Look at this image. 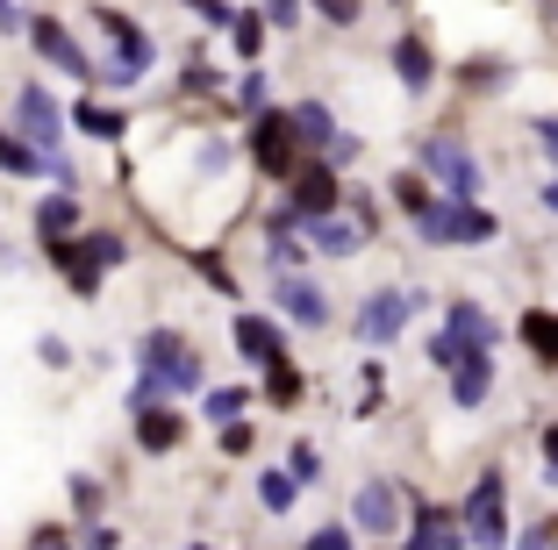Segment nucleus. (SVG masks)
<instances>
[{"label":"nucleus","instance_id":"39","mask_svg":"<svg viewBox=\"0 0 558 550\" xmlns=\"http://www.w3.org/2000/svg\"><path fill=\"white\" fill-rule=\"evenodd\" d=\"M537 144H544V158L558 164V122H537Z\"/></svg>","mask_w":558,"mask_h":550},{"label":"nucleus","instance_id":"40","mask_svg":"<svg viewBox=\"0 0 558 550\" xmlns=\"http://www.w3.org/2000/svg\"><path fill=\"white\" fill-rule=\"evenodd\" d=\"M186 8H201L208 22H230V8H222V0H186Z\"/></svg>","mask_w":558,"mask_h":550},{"label":"nucleus","instance_id":"34","mask_svg":"<svg viewBox=\"0 0 558 550\" xmlns=\"http://www.w3.org/2000/svg\"><path fill=\"white\" fill-rule=\"evenodd\" d=\"M265 22H272V29H294V22H301V0H265Z\"/></svg>","mask_w":558,"mask_h":550},{"label":"nucleus","instance_id":"22","mask_svg":"<svg viewBox=\"0 0 558 550\" xmlns=\"http://www.w3.org/2000/svg\"><path fill=\"white\" fill-rule=\"evenodd\" d=\"M80 130H86V136H108V144H116V136H122V114H116V108H94V100H80Z\"/></svg>","mask_w":558,"mask_h":550},{"label":"nucleus","instance_id":"21","mask_svg":"<svg viewBox=\"0 0 558 550\" xmlns=\"http://www.w3.org/2000/svg\"><path fill=\"white\" fill-rule=\"evenodd\" d=\"M415 529H423V543H429V550H465V529H459V515H437V508H429V515L415 522Z\"/></svg>","mask_w":558,"mask_h":550},{"label":"nucleus","instance_id":"43","mask_svg":"<svg viewBox=\"0 0 558 550\" xmlns=\"http://www.w3.org/2000/svg\"><path fill=\"white\" fill-rule=\"evenodd\" d=\"M0 29H22V15H15V0H0Z\"/></svg>","mask_w":558,"mask_h":550},{"label":"nucleus","instance_id":"41","mask_svg":"<svg viewBox=\"0 0 558 550\" xmlns=\"http://www.w3.org/2000/svg\"><path fill=\"white\" fill-rule=\"evenodd\" d=\"M515 550H551V536H544V529H530V536H515Z\"/></svg>","mask_w":558,"mask_h":550},{"label":"nucleus","instance_id":"6","mask_svg":"<svg viewBox=\"0 0 558 550\" xmlns=\"http://www.w3.org/2000/svg\"><path fill=\"white\" fill-rule=\"evenodd\" d=\"M100 29L116 36V65H108V86H136V80L150 72V58H158V44H150V36L136 29L130 15H116V8L100 15Z\"/></svg>","mask_w":558,"mask_h":550},{"label":"nucleus","instance_id":"24","mask_svg":"<svg viewBox=\"0 0 558 550\" xmlns=\"http://www.w3.org/2000/svg\"><path fill=\"white\" fill-rule=\"evenodd\" d=\"M258 493H265V508H272V515H287V508H294V493H301V486L287 479V472H265V479H258Z\"/></svg>","mask_w":558,"mask_h":550},{"label":"nucleus","instance_id":"3","mask_svg":"<svg viewBox=\"0 0 558 550\" xmlns=\"http://www.w3.org/2000/svg\"><path fill=\"white\" fill-rule=\"evenodd\" d=\"M15 122H22V144H29L58 179H72V164L58 158V144H65V114H58V100H50L44 86H22L15 94Z\"/></svg>","mask_w":558,"mask_h":550},{"label":"nucleus","instance_id":"8","mask_svg":"<svg viewBox=\"0 0 558 550\" xmlns=\"http://www.w3.org/2000/svg\"><path fill=\"white\" fill-rule=\"evenodd\" d=\"M351 522H359L365 536H395L401 529V493L395 486H359V501H351Z\"/></svg>","mask_w":558,"mask_h":550},{"label":"nucleus","instance_id":"23","mask_svg":"<svg viewBox=\"0 0 558 550\" xmlns=\"http://www.w3.org/2000/svg\"><path fill=\"white\" fill-rule=\"evenodd\" d=\"M523 337H530V351L558 357V315H523Z\"/></svg>","mask_w":558,"mask_h":550},{"label":"nucleus","instance_id":"9","mask_svg":"<svg viewBox=\"0 0 558 550\" xmlns=\"http://www.w3.org/2000/svg\"><path fill=\"white\" fill-rule=\"evenodd\" d=\"M251 158L265 172H294V130H287V114H258V130H251Z\"/></svg>","mask_w":558,"mask_h":550},{"label":"nucleus","instance_id":"12","mask_svg":"<svg viewBox=\"0 0 558 550\" xmlns=\"http://www.w3.org/2000/svg\"><path fill=\"white\" fill-rule=\"evenodd\" d=\"M487 393H494V351L459 357V365H451V401H459V407H480Z\"/></svg>","mask_w":558,"mask_h":550},{"label":"nucleus","instance_id":"5","mask_svg":"<svg viewBox=\"0 0 558 550\" xmlns=\"http://www.w3.org/2000/svg\"><path fill=\"white\" fill-rule=\"evenodd\" d=\"M423 172L437 179L451 200H473L480 194V164H473V150H465L459 136H429V144H423Z\"/></svg>","mask_w":558,"mask_h":550},{"label":"nucleus","instance_id":"28","mask_svg":"<svg viewBox=\"0 0 558 550\" xmlns=\"http://www.w3.org/2000/svg\"><path fill=\"white\" fill-rule=\"evenodd\" d=\"M230 29H236V50H244V58H258V44H265V22H258V15H230Z\"/></svg>","mask_w":558,"mask_h":550},{"label":"nucleus","instance_id":"31","mask_svg":"<svg viewBox=\"0 0 558 550\" xmlns=\"http://www.w3.org/2000/svg\"><path fill=\"white\" fill-rule=\"evenodd\" d=\"M72 508H80V515H100V479H72Z\"/></svg>","mask_w":558,"mask_h":550},{"label":"nucleus","instance_id":"42","mask_svg":"<svg viewBox=\"0 0 558 550\" xmlns=\"http://www.w3.org/2000/svg\"><path fill=\"white\" fill-rule=\"evenodd\" d=\"M29 550H72V543H65V536H58V529H44V536H36Z\"/></svg>","mask_w":558,"mask_h":550},{"label":"nucleus","instance_id":"38","mask_svg":"<svg viewBox=\"0 0 558 550\" xmlns=\"http://www.w3.org/2000/svg\"><path fill=\"white\" fill-rule=\"evenodd\" d=\"M116 543H122L116 529H86V543H80V550H116Z\"/></svg>","mask_w":558,"mask_h":550},{"label":"nucleus","instance_id":"30","mask_svg":"<svg viewBox=\"0 0 558 550\" xmlns=\"http://www.w3.org/2000/svg\"><path fill=\"white\" fill-rule=\"evenodd\" d=\"M265 372H272V379H265V387H272V401H294V393H301V379H294V365H287V357H279V365H265Z\"/></svg>","mask_w":558,"mask_h":550},{"label":"nucleus","instance_id":"15","mask_svg":"<svg viewBox=\"0 0 558 550\" xmlns=\"http://www.w3.org/2000/svg\"><path fill=\"white\" fill-rule=\"evenodd\" d=\"M444 343H459V351H494V322L473 308V301H459L451 322H444Z\"/></svg>","mask_w":558,"mask_h":550},{"label":"nucleus","instance_id":"45","mask_svg":"<svg viewBox=\"0 0 558 550\" xmlns=\"http://www.w3.org/2000/svg\"><path fill=\"white\" fill-rule=\"evenodd\" d=\"M551 550H558V543H551Z\"/></svg>","mask_w":558,"mask_h":550},{"label":"nucleus","instance_id":"32","mask_svg":"<svg viewBox=\"0 0 558 550\" xmlns=\"http://www.w3.org/2000/svg\"><path fill=\"white\" fill-rule=\"evenodd\" d=\"M315 472H323V457H315V443H294V465H287V479H315Z\"/></svg>","mask_w":558,"mask_h":550},{"label":"nucleus","instance_id":"2","mask_svg":"<svg viewBox=\"0 0 558 550\" xmlns=\"http://www.w3.org/2000/svg\"><path fill=\"white\" fill-rule=\"evenodd\" d=\"M465 550H509V486H501V472H487V479L465 493Z\"/></svg>","mask_w":558,"mask_h":550},{"label":"nucleus","instance_id":"25","mask_svg":"<svg viewBox=\"0 0 558 550\" xmlns=\"http://www.w3.org/2000/svg\"><path fill=\"white\" fill-rule=\"evenodd\" d=\"M0 164H8V172H50V164L22 144V136H0Z\"/></svg>","mask_w":558,"mask_h":550},{"label":"nucleus","instance_id":"29","mask_svg":"<svg viewBox=\"0 0 558 550\" xmlns=\"http://www.w3.org/2000/svg\"><path fill=\"white\" fill-rule=\"evenodd\" d=\"M265 94H272V80H265V72H244V86H236V100H244L251 114H265Z\"/></svg>","mask_w":558,"mask_h":550},{"label":"nucleus","instance_id":"36","mask_svg":"<svg viewBox=\"0 0 558 550\" xmlns=\"http://www.w3.org/2000/svg\"><path fill=\"white\" fill-rule=\"evenodd\" d=\"M315 8H323L329 22H359V0H315Z\"/></svg>","mask_w":558,"mask_h":550},{"label":"nucleus","instance_id":"14","mask_svg":"<svg viewBox=\"0 0 558 550\" xmlns=\"http://www.w3.org/2000/svg\"><path fill=\"white\" fill-rule=\"evenodd\" d=\"M308 250H323V258H351L359 250V222H337V215H308Z\"/></svg>","mask_w":558,"mask_h":550},{"label":"nucleus","instance_id":"13","mask_svg":"<svg viewBox=\"0 0 558 550\" xmlns=\"http://www.w3.org/2000/svg\"><path fill=\"white\" fill-rule=\"evenodd\" d=\"M29 36H36V50H44V58H50L58 72H72V80H94V65H86V50L72 44V36L58 29V22H29Z\"/></svg>","mask_w":558,"mask_h":550},{"label":"nucleus","instance_id":"1","mask_svg":"<svg viewBox=\"0 0 558 550\" xmlns=\"http://www.w3.org/2000/svg\"><path fill=\"white\" fill-rule=\"evenodd\" d=\"M201 387V357L186 351V337L150 329L144 337V379L130 387V407H158V393H194Z\"/></svg>","mask_w":558,"mask_h":550},{"label":"nucleus","instance_id":"10","mask_svg":"<svg viewBox=\"0 0 558 550\" xmlns=\"http://www.w3.org/2000/svg\"><path fill=\"white\" fill-rule=\"evenodd\" d=\"M279 308H287V315H294V322H308V329H323L329 322V293L323 286H308V279H301V272H279Z\"/></svg>","mask_w":558,"mask_h":550},{"label":"nucleus","instance_id":"16","mask_svg":"<svg viewBox=\"0 0 558 550\" xmlns=\"http://www.w3.org/2000/svg\"><path fill=\"white\" fill-rule=\"evenodd\" d=\"M236 351H244L251 365H279V357H287L279 351V329L265 322V315H236Z\"/></svg>","mask_w":558,"mask_h":550},{"label":"nucleus","instance_id":"18","mask_svg":"<svg viewBox=\"0 0 558 550\" xmlns=\"http://www.w3.org/2000/svg\"><path fill=\"white\" fill-rule=\"evenodd\" d=\"M180 429H186L180 415H165V407H136V443H144V451H172Z\"/></svg>","mask_w":558,"mask_h":550},{"label":"nucleus","instance_id":"44","mask_svg":"<svg viewBox=\"0 0 558 550\" xmlns=\"http://www.w3.org/2000/svg\"><path fill=\"white\" fill-rule=\"evenodd\" d=\"M544 208H551V215H558V179H551V186H544Z\"/></svg>","mask_w":558,"mask_h":550},{"label":"nucleus","instance_id":"11","mask_svg":"<svg viewBox=\"0 0 558 550\" xmlns=\"http://www.w3.org/2000/svg\"><path fill=\"white\" fill-rule=\"evenodd\" d=\"M294 222H308V215H337V172L329 164H308V172L294 179Z\"/></svg>","mask_w":558,"mask_h":550},{"label":"nucleus","instance_id":"26","mask_svg":"<svg viewBox=\"0 0 558 550\" xmlns=\"http://www.w3.org/2000/svg\"><path fill=\"white\" fill-rule=\"evenodd\" d=\"M80 250H86L94 272H116V265H122V236H94V243H80Z\"/></svg>","mask_w":558,"mask_h":550},{"label":"nucleus","instance_id":"37","mask_svg":"<svg viewBox=\"0 0 558 550\" xmlns=\"http://www.w3.org/2000/svg\"><path fill=\"white\" fill-rule=\"evenodd\" d=\"M308 550H351V529H323V536H308Z\"/></svg>","mask_w":558,"mask_h":550},{"label":"nucleus","instance_id":"20","mask_svg":"<svg viewBox=\"0 0 558 550\" xmlns=\"http://www.w3.org/2000/svg\"><path fill=\"white\" fill-rule=\"evenodd\" d=\"M287 130H294V136H308V144H329V136H337V122H329V108H323V100H301V108L287 114Z\"/></svg>","mask_w":558,"mask_h":550},{"label":"nucleus","instance_id":"27","mask_svg":"<svg viewBox=\"0 0 558 550\" xmlns=\"http://www.w3.org/2000/svg\"><path fill=\"white\" fill-rule=\"evenodd\" d=\"M208 415L215 421H236V415H244V387H215L208 393Z\"/></svg>","mask_w":558,"mask_h":550},{"label":"nucleus","instance_id":"35","mask_svg":"<svg viewBox=\"0 0 558 550\" xmlns=\"http://www.w3.org/2000/svg\"><path fill=\"white\" fill-rule=\"evenodd\" d=\"M222 451H230V457L251 451V429H244V421H222Z\"/></svg>","mask_w":558,"mask_h":550},{"label":"nucleus","instance_id":"19","mask_svg":"<svg viewBox=\"0 0 558 550\" xmlns=\"http://www.w3.org/2000/svg\"><path fill=\"white\" fill-rule=\"evenodd\" d=\"M36 229H44L50 243H65V229H80V200H65V194H50L44 208H36Z\"/></svg>","mask_w":558,"mask_h":550},{"label":"nucleus","instance_id":"17","mask_svg":"<svg viewBox=\"0 0 558 550\" xmlns=\"http://www.w3.org/2000/svg\"><path fill=\"white\" fill-rule=\"evenodd\" d=\"M395 72H401V86H409V94H423V86H429L437 58H429L423 36H401V44H395Z\"/></svg>","mask_w":558,"mask_h":550},{"label":"nucleus","instance_id":"4","mask_svg":"<svg viewBox=\"0 0 558 550\" xmlns=\"http://www.w3.org/2000/svg\"><path fill=\"white\" fill-rule=\"evenodd\" d=\"M415 229H423V243H487L494 215L473 208V200H429V208L415 215Z\"/></svg>","mask_w":558,"mask_h":550},{"label":"nucleus","instance_id":"33","mask_svg":"<svg viewBox=\"0 0 558 550\" xmlns=\"http://www.w3.org/2000/svg\"><path fill=\"white\" fill-rule=\"evenodd\" d=\"M395 200H401V208H409V215H423V208H429L423 179H395Z\"/></svg>","mask_w":558,"mask_h":550},{"label":"nucleus","instance_id":"7","mask_svg":"<svg viewBox=\"0 0 558 550\" xmlns=\"http://www.w3.org/2000/svg\"><path fill=\"white\" fill-rule=\"evenodd\" d=\"M409 308H415V293H365V308H359V343H395L401 329H409Z\"/></svg>","mask_w":558,"mask_h":550}]
</instances>
